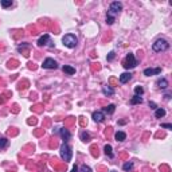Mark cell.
Returning a JSON list of instances; mask_svg holds the SVG:
<instances>
[{"mask_svg": "<svg viewBox=\"0 0 172 172\" xmlns=\"http://www.w3.org/2000/svg\"><path fill=\"white\" fill-rule=\"evenodd\" d=\"M168 49H169L168 41H165V39H163V38L157 39V41L152 44V50H153L155 53H163V51H167Z\"/></svg>", "mask_w": 172, "mask_h": 172, "instance_id": "6da1fadb", "label": "cell"}, {"mask_svg": "<svg viewBox=\"0 0 172 172\" xmlns=\"http://www.w3.org/2000/svg\"><path fill=\"white\" fill-rule=\"evenodd\" d=\"M62 43H63V46L69 47V49H74L78 44V38L74 34H66L62 38Z\"/></svg>", "mask_w": 172, "mask_h": 172, "instance_id": "7a4b0ae2", "label": "cell"}, {"mask_svg": "<svg viewBox=\"0 0 172 172\" xmlns=\"http://www.w3.org/2000/svg\"><path fill=\"white\" fill-rule=\"evenodd\" d=\"M61 157L63 161H70L71 157H73V151H71V148L69 145H67L66 143H63L61 145Z\"/></svg>", "mask_w": 172, "mask_h": 172, "instance_id": "3957f363", "label": "cell"}, {"mask_svg": "<svg viewBox=\"0 0 172 172\" xmlns=\"http://www.w3.org/2000/svg\"><path fill=\"white\" fill-rule=\"evenodd\" d=\"M123 66H124V69H126V70H129V69H134V67L137 66V59L134 58V55L132 53H129L128 55H126L125 61L123 62Z\"/></svg>", "mask_w": 172, "mask_h": 172, "instance_id": "277c9868", "label": "cell"}, {"mask_svg": "<svg viewBox=\"0 0 172 172\" xmlns=\"http://www.w3.org/2000/svg\"><path fill=\"white\" fill-rule=\"evenodd\" d=\"M42 67L47 70H54V69H58V62L53 58H46L42 63Z\"/></svg>", "mask_w": 172, "mask_h": 172, "instance_id": "5b68a950", "label": "cell"}, {"mask_svg": "<svg viewBox=\"0 0 172 172\" xmlns=\"http://www.w3.org/2000/svg\"><path fill=\"white\" fill-rule=\"evenodd\" d=\"M120 11H123V4L120 3V1H113V3H110V7H109V15H116L118 14Z\"/></svg>", "mask_w": 172, "mask_h": 172, "instance_id": "8992f818", "label": "cell"}, {"mask_svg": "<svg viewBox=\"0 0 172 172\" xmlns=\"http://www.w3.org/2000/svg\"><path fill=\"white\" fill-rule=\"evenodd\" d=\"M46 44H49L50 47H54L53 42H51V38H50L49 34H44L43 36H41L38 41V46H46Z\"/></svg>", "mask_w": 172, "mask_h": 172, "instance_id": "52a82bcc", "label": "cell"}, {"mask_svg": "<svg viewBox=\"0 0 172 172\" xmlns=\"http://www.w3.org/2000/svg\"><path fill=\"white\" fill-rule=\"evenodd\" d=\"M91 118L96 121V123H102L104 120H105V113L102 110H97L93 113V116H91Z\"/></svg>", "mask_w": 172, "mask_h": 172, "instance_id": "ba28073f", "label": "cell"}, {"mask_svg": "<svg viewBox=\"0 0 172 172\" xmlns=\"http://www.w3.org/2000/svg\"><path fill=\"white\" fill-rule=\"evenodd\" d=\"M59 134H61V137L63 139V143H66V141H69L71 139V133L67 131L66 128H61V129H59Z\"/></svg>", "mask_w": 172, "mask_h": 172, "instance_id": "9c48e42d", "label": "cell"}, {"mask_svg": "<svg viewBox=\"0 0 172 172\" xmlns=\"http://www.w3.org/2000/svg\"><path fill=\"white\" fill-rule=\"evenodd\" d=\"M161 73V67H156V69H145L144 70V75L151 77V75H157Z\"/></svg>", "mask_w": 172, "mask_h": 172, "instance_id": "30bf717a", "label": "cell"}, {"mask_svg": "<svg viewBox=\"0 0 172 172\" xmlns=\"http://www.w3.org/2000/svg\"><path fill=\"white\" fill-rule=\"evenodd\" d=\"M131 79H132L131 73H123L120 75V82H121V83H126V82H129Z\"/></svg>", "mask_w": 172, "mask_h": 172, "instance_id": "8fae6325", "label": "cell"}, {"mask_svg": "<svg viewBox=\"0 0 172 172\" xmlns=\"http://www.w3.org/2000/svg\"><path fill=\"white\" fill-rule=\"evenodd\" d=\"M104 152H105V155L108 156V157H110V159H113V157H114L113 148H112V145H109V144H106V145L104 147Z\"/></svg>", "mask_w": 172, "mask_h": 172, "instance_id": "7c38bea8", "label": "cell"}, {"mask_svg": "<svg viewBox=\"0 0 172 172\" xmlns=\"http://www.w3.org/2000/svg\"><path fill=\"white\" fill-rule=\"evenodd\" d=\"M114 139H116V141H125L126 140V133L125 132H116V134H114Z\"/></svg>", "mask_w": 172, "mask_h": 172, "instance_id": "4fadbf2b", "label": "cell"}, {"mask_svg": "<svg viewBox=\"0 0 172 172\" xmlns=\"http://www.w3.org/2000/svg\"><path fill=\"white\" fill-rule=\"evenodd\" d=\"M62 70H63V73L69 74V75H73V74H75V69H74L73 66H69V65H65V66H62Z\"/></svg>", "mask_w": 172, "mask_h": 172, "instance_id": "5bb4252c", "label": "cell"}, {"mask_svg": "<svg viewBox=\"0 0 172 172\" xmlns=\"http://www.w3.org/2000/svg\"><path fill=\"white\" fill-rule=\"evenodd\" d=\"M102 93L105 94V96L110 97L114 94V89H112L110 86H108V85H105V86H102Z\"/></svg>", "mask_w": 172, "mask_h": 172, "instance_id": "9a60e30c", "label": "cell"}, {"mask_svg": "<svg viewBox=\"0 0 172 172\" xmlns=\"http://www.w3.org/2000/svg\"><path fill=\"white\" fill-rule=\"evenodd\" d=\"M114 110H116V105H114V104H109L108 106H105V108L102 109L104 113H108V114H113Z\"/></svg>", "mask_w": 172, "mask_h": 172, "instance_id": "2e32d148", "label": "cell"}, {"mask_svg": "<svg viewBox=\"0 0 172 172\" xmlns=\"http://www.w3.org/2000/svg\"><path fill=\"white\" fill-rule=\"evenodd\" d=\"M157 88L159 89H167L168 88V81L165 78H161L157 81Z\"/></svg>", "mask_w": 172, "mask_h": 172, "instance_id": "e0dca14e", "label": "cell"}, {"mask_svg": "<svg viewBox=\"0 0 172 172\" xmlns=\"http://www.w3.org/2000/svg\"><path fill=\"white\" fill-rule=\"evenodd\" d=\"M164 116H165V110H164L163 108H157L155 110V117H156V118H163Z\"/></svg>", "mask_w": 172, "mask_h": 172, "instance_id": "ac0fdd59", "label": "cell"}, {"mask_svg": "<svg viewBox=\"0 0 172 172\" xmlns=\"http://www.w3.org/2000/svg\"><path fill=\"white\" fill-rule=\"evenodd\" d=\"M143 102V98H141L140 96H133L131 99V104L132 105H137V104H141Z\"/></svg>", "mask_w": 172, "mask_h": 172, "instance_id": "d6986e66", "label": "cell"}, {"mask_svg": "<svg viewBox=\"0 0 172 172\" xmlns=\"http://www.w3.org/2000/svg\"><path fill=\"white\" fill-rule=\"evenodd\" d=\"M81 140L85 141V143L90 141V134H89L88 132H82V133H81Z\"/></svg>", "mask_w": 172, "mask_h": 172, "instance_id": "ffe728a7", "label": "cell"}, {"mask_svg": "<svg viewBox=\"0 0 172 172\" xmlns=\"http://www.w3.org/2000/svg\"><path fill=\"white\" fill-rule=\"evenodd\" d=\"M7 145H8V140L6 137H0V149H4Z\"/></svg>", "mask_w": 172, "mask_h": 172, "instance_id": "44dd1931", "label": "cell"}, {"mask_svg": "<svg viewBox=\"0 0 172 172\" xmlns=\"http://www.w3.org/2000/svg\"><path fill=\"white\" fill-rule=\"evenodd\" d=\"M144 94V89L141 88V86H136V88H134V96H143Z\"/></svg>", "mask_w": 172, "mask_h": 172, "instance_id": "7402d4cb", "label": "cell"}, {"mask_svg": "<svg viewBox=\"0 0 172 172\" xmlns=\"http://www.w3.org/2000/svg\"><path fill=\"white\" fill-rule=\"evenodd\" d=\"M78 172H91V168L89 165H86V164H83V165H81L78 168Z\"/></svg>", "mask_w": 172, "mask_h": 172, "instance_id": "603a6c76", "label": "cell"}, {"mask_svg": "<svg viewBox=\"0 0 172 172\" xmlns=\"http://www.w3.org/2000/svg\"><path fill=\"white\" fill-rule=\"evenodd\" d=\"M123 168H124V171H131V169L133 168V163H132V161H128V163H125L123 165Z\"/></svg>", "mask_w": 172, "mask_h": 172, "instance_id": "cb8c5ba5", "label": "cell"}, {"mask_svg": "<svg viewBox=\"0 0 172 172\" xmlns=\"http://www.w3.org/2000/svg\"><path fill=\"white\" fill-rule=\"evenodd\" d=\"M114 20H116V19H114L113 15H109L108 14V16H106V24H109V26H110V24L114 23Z\"/></svg>", "mask_w": 172, "mask_h": 172, "instance_id": "d4e9b609", "label": "cell"}, {"mask_svg": "<svg viewBox=\"0 0 172 172\" xmlns=\"http://www.w3.org/2000/svg\"><path fill=\"white\" fill-rule=\"evenodd\" d=\"M12 1L11 0H3V1H1V6H3V8H7V7H11L12 6Z\"/></svg>", "mask_w": 172, "mask_h": 172, "instance_id": "484cf974", "label": "cell"}, {"mask_svg": "<svg viewBox=\"0 0 172 172\" xmlns=\"http://www.w3.org/2000/svg\"><path fill=\"white\" fill-rule=\"evenodd\" d=\"M114 57H116V53H114V51H110V53L108 54V57H106V59H108L109 62H112L114 59Z\"/></svg>", "mask_w": 172, "mask_h": 172, "instance_id": "4316f807", "label": "cell"}, {"mask_svg": "<svg viewBox=\"0 0 172 172\" xmlns=\"http://www.w3.org/2000/svg\"><path fill=\"white\" fill-rule=\"evenodd\" d=\"M148 105H149V108H151V109H155V110L157 109V105H156L155 102H151V101H149V104H148Z\"/></svg>", "mask_w": 172, "mask_h": 172, "instance_id": "83f0119b", "label": "cell"}, {"mask_svg": "<svg viewBox=\"0 0 172 172\" xmlns=\"http://www.w3.org/2000/svg\"><path fill=\"white\" fill-rule=\"evenodd\" d=\"M161 128H165V129H172L171 124H161Z\"/></svg>", "mask_w": 172, "mask_h": 172, "instance_id": "f1b7e54d", "label": "cell"}, {"mask_svg": "<svg viewBox=\"0 0 172 172\" xmlns=\"http://www.w3.org/2000/svg\"><path fill=\"white\" fill-rule=\"evenodd\" d=\"M71 172H78V167L74 165V167H73V169H71Z\"/></svg>", "mask_w": 172, "mask_h": 172, "instance_id": "f546056e", "label": "cell"}, {"mask_svg": "<svg viewBox=\"0 0 172 172\" xmlns=\"http://www.w3.org/2000/svg\"><path fill=\"white\" fill-rule=\"evenodd\" d=\"M112 172H114V171H112Z\"/></svg>", "mask_w": 172, "mask_h": 172, "instance_id": "4dcf8cb0", "label": "cell"}]
</instances>
